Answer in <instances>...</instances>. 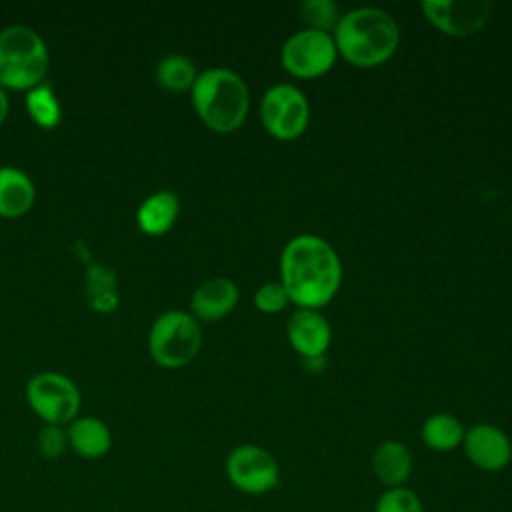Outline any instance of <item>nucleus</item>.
<instances>
[{"mask_svg": "<svg viewBox=\"0 0 512 512\" xmlns=\"http://www.w3.org/2000/svg\"><path fill=\"white\" fill-rule=\"evenodd\" d=\"M280 282L300 308L318 310L338 292L342 264L336 250L316 234L294 236L280 256Z\"/></svg>", "mask_w": 512, "mask_h": 512, "instance_id": "nucleus-1", "label": "nucleus"}, {"mask_svg": "<svg viewBox=\"0 0 512 512\" xmlns=\"http://www.w3.org/2000/svg\"><path fill=\"white\" fill-rule=\"evenodd\" d=\"M332 38L346 62L358 68H374L392 58L400 42V30L388 12L364 6L340 16Z\"/></svg>", "mask_w": 512, "mask_h": 512, "instance_id": "nucleus-2", "label": "nucleus"}, {"mask_svg": "<svg viewBox=\"0 0 512 512\" xmlns=\"http://www.w3.org/2000/svg\"><path fill=\"white\" fill-rule=\"evenodd\" d=\"M190 92L198 118L214 132H234L248 116V86L228 68H208L200 72Z\"/></svg>", "mask_w": 512, "mask_h": 512, "instance_id": "nucleus-3", "label": "nucleus"}, {"mask_svg": "<svg viewBox=\"0 0 512 512\" xmlns=\"http://www.w3.org/2000/svg\"><path fill=\"white\" fill-rule=\"evenodd\" d=\"M50 54L42 36L22 24L0 30V88L32 90L42 84Z\"/></svg>", "mask_w": 512, "mask_h": 512, "instance_id": "nucleus-4", "label": "nucleus"}, {"mask_svg": "<svg viewBox=\"0 0 512 512\" xmlns=\"http://www.w3.org/2000/svg\"><path fill=\"white\" fill-rule=\"evenodd\" d=\"M202 346L198 320L184 310L160 314L148 332V352L162 368H182L194 360Z\"/></svg>", "mask_w": 512, "mask_h": 512, "instance_id": "nucleus-5", "label": "nucleus"}, {"mask_svg": "<svg viewBox=\"0 0 512 512\" xmlns=\"http://www.w3.org/2000/svg\"><path fill=\"white\" fill-rule=\"evenodd\" d=\"M26 402L44 424H70L82 404L78 386L60 372H38L26 384Z\"/></svg>", "mask_w": 512, "mask_h": 512, "instance_id": "nucleus-6", "label": "nucleus"}, {"mask_svg": "<svg viewBox=\"0 0 512 512\" xmlns=\"http://www.w3.org/2000/svg\"><path fill=\"white\" fill-rule=\"evenodd\" d=\"M228 482L242 494L262 496L280 484L278 460L258 444H240L232 448L224 462Z\"/></svg>", "mask_w": 512, "mask_h": 512, "instance_id": "nucleus-7", "label": "nucleus"}, {"mask_svg": "<svg viewBox=\"0 0 512 512\" xmlns=\"http://www.w3.org/2000/svg\"><path fill=\"white\" fill-rule=\"evenodd\" d=\"M260 120L270 136L278 140H294L308 128L310 104L300 88L292 84H276L262 96Z\"/></svg>", "mask_w": 512, "mask_h": 512, "instance_id": "nucleus-8", "label": "nucleus"}, {"mask_svg": "<svg viewBox=\"0 0 512 512\" xmlns=\"http://www.w3.org/2000/svg\"><path fill=\"white\" fill-rule=\"evenodd\" d=\"M336 44L332 34L304 28L294 32L282 46L280 60L284 70L294 78H318L336 64Z\"/></svg>", "mask_w": 512, "mask_h": 512, "instance_id": "nucleus-9", "label": "nucleus"}, {"mask_svg": "<svg viewBox=\"0 0 512 512\" xmlns=\"http://www.w3.org/2000/svg\"><path fill=\"white\" fill-rule=\"evenodd\" d=\"M420 8L434 28L456 38L476 34L492 12L486 0H426Z\"/></svg>", "mask_w": 512, "mask_h": 512, "instance_id": "nucleus-10", "label": "nucleus"}, {"mask_svg": "<svg viewBox=\"0 0 512 512\" xmlns=\"http://www.w3.org/2000/svg\"><path fill=\"white\" fill-rule=\"evenodd\" d=\"M462 446L470 464L484 472H500L512 462V440L496 424H474L466 430Z\"/></svg>", "mask_w": 512, "mask_h": 512, "instance_id": "nucleus-11", "label": "nucleus"}, {"mask_svg": "<svg viewBox=\"0 0 512 512\" xmlns=\"http://www.w3.org/2000/svg\"><path fill=\"white\" fill-rule=\"evenodd\" d=\"M286 332L292 348L304 360L324 356L330 346V324L318 310L298 308L290 316Z\"/></svg>", "mask_w": 512, "mask_h": 512, "instance_id": "nucleus-12", "label": "nucleus"}, {"mask_svg": "<svg viewBox=\"0 0 512 512\" xmlns=\"http://www.w3.org/2000/svg\"><path fill=\"white\" fill-rule=\"evenodd\" d=\"M238 298H240L238 286L230 278L216 276L202 282L194 290L190 298V310L196 320L216 322L234 310V306L238 304Z\"/></svg>", "mask_w": 512, "mask_h": 512, "instance_id": "nucleus-13", "label": "nucleus"}, {"mask_svg": "<svg viewBox=\"0 0 512 512\" xmlns=\"http://www.w3.org/2000/svg\"><path fill=\"white\" fill-rule=\"evenodd\" d=\"M372 474L384 488L404 486L412 474V454L400 440L380 442L370 458Z\"/></svg>", "mask_w": 512, "mask_h": 512, "instance_id": "nucleus-14", "label": "nucleus"}, {"mask_svg": "<svg viewBox=\"0 0 512 512\" xmlns=\"http://www.w3.org/2000/svg\"><path fill=\"white\" fill-rule=\"evenodd\" d=\"M36 200L32 178L14 166H0V216L20 218L30 212Z\"/></svg>", "mask_w": 512, "mask_h": 512, "instance_id": "nucleus-15", "label": "nucleus"}, {"mask_svg": "<svg viewBox=\"0 0 512 512\" xmlns=\"http://www.w3.org/2000/svg\"><path fill=\"white\" fill-rule=\"evenodd\" d=\"M68 446L82 458L94 460L108 454L112 446V434L106 422L96 416H76L68 428Z\"/></svg>", "mask_w": 512, "mask_h": 512, "instance_id": "nucleus-16", "label": "nucleus"}, {"mask_svg": "<svg viewBox=\"0 0 512 512\" xmlns=\"http://www.w3.org/2000/svg\"><path fill=\"white\" fill-rule=\"evenodd\" d=\"M180 212V200L172 190H158L142 200L136 210V224L148 236L166 234Z\"/></svg>", "mask_w": 512, "mask_h": 512, "instance_id": "nucleus-17", "label": "nucleus"}, {"mask_svg": "<svg viewBox=\"0 0 512 512\" xmlns=\"http://www.w3.org/2000/svg\"><path fill=\"white\" fill-rule=\"evenodd\" d=\"M464 434L466 428L462 426V422L448 412H436L428 416L420 430L422 442L434 452H450L462 446Z\"/></svg>", "mask_w": 512, "mask_h": 512, "instance_id": "nucleus-18", "label": "nucleus"}, {"mask_svg": "<svg viewBox=\"0 0 512 512\" xmlns=\"http://www.w3.org/2000/svg\"><path fill=\"white\" fill-rule=\"evenodd\" d=\"M154 78L168 92H184V90H192L198 78V72L194 62L188 56L168 54L162 60H158Z\"/></svg>", "mask_w": 512, "mask_h": 512, "instance_id": "nucleus-19", "label": "nucleus"}, {"mask_svg": "<svg viewBox=\"0 0 512 512\" xmlns=\"http://www.w3.org/2000/svg\"><path fill=\"white\" fill-rule=\"evenodd\" d=\"M24 106H26L28 116L40 128L52 130L62 120L60 100H58L54 88L48 82H42V84L34 86L32 90H28L26 96H24Z\"/></svg>", "mask_w": 512, "mask_h": 512, "instance_id": "nucleus-20", "label": "nucleus"}, {"mask_svg": "<svg viewBox=\"0 0 512 512\" xmlns=\"http://www.w3.org/2000/svg\"><path fill=\"white\" fill-rule=\"evenodd\" d=\"M116 276L114 270L92 264L86 272V294L88 302L98 312H112L118 304V290H116Z\"/></svg>", "mask_w": 512, "mask_h": 512, "instance_id": "nucleus-21", "label": "nucleus"}, {"mask_svg": "<svg viewBox=\"0 0 512 512\" xmlns=\"http://www.w3.org/2000/svg\"><path fill=\"white\" fill-rule=\"evenodd\" d=\"M374 512H426L420 496L406 488H384L376 502H374Z\"/></svg>", "mask_w": 512, "mask_h": 512, "instance_id": "nucleus-22", "label": "nucleus"}, {"mask_svg": "<svg viewBox=\"0 0 512 512\" xmlns=\"http://www.w3.org/2000/svg\"><path fill=\"white\" fill-rule=\"evenodd\" d=\"M300 14H302V20L306 22V28L328 32V34L330 30L336 28L340 20L338 8L332 0H306L300 6Z\"/></svg>", "mask_w": 512, "mask_h": 512, "instance_id": "nucleus-23", "label": "nucleus"}, {"mask_svg": "<svg viewBox=\"0 0 512 512\" xmlns=\"http://www.w3.org/2000/svg\"><path fill=\"white\" fill-rule=\"evenodd\" d=\"M36 446L42 458L46 460H56L64 454V450L68 448V434L64 426H56V424H44L38 432L36 438Z\"/></svg>", "mask_w": 512, "mask_h": 512, "instance_id": "nucleus-24", "label": "nucleus"}, {"mask_svg": "<svg viewBox=\"0 0 512 512\" xmlns=\"http://www.w3.org/2000/svg\"><path fill=\"white\" fill-rule=\"evenodd\" d=\"M290 296L282 282H266L254 294V306L264 314H276L288 306Z\"/></svg>", "mask_w": 512, "mask_h": 512, "instance_id": "nucleus-25", "label": "nucleus"}, {"mask_svg": "<svg viewBox=\"0 0 512 512\" xmlns=\"http://www.w3.org/2000/svg\"><path fill=\"white\" fill-rule=\"evenodd\" d=\"M8 108H10L8 96H6L4 88H0V126L4 124V120H6V116H8Z\"/></svg>", "mask_w": 512, "mask_h": 512, "instance_id": "nucleus-26", "label": "nucleus"}]
</instances>
